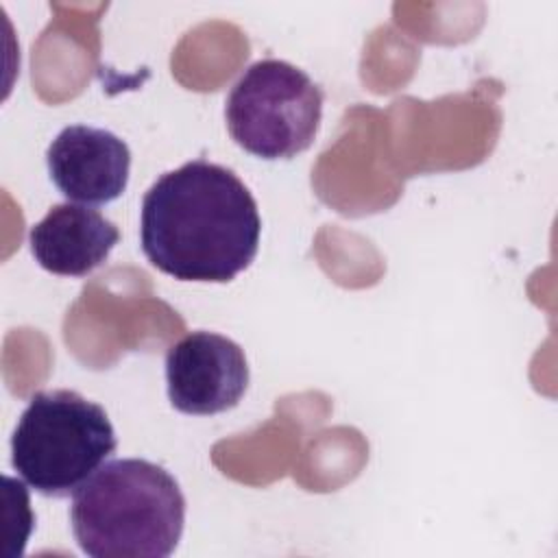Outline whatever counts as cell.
Segmentation results:
<instances>
[{
  "mask_svg": "<svg viewBox=\"0 0 558 558\" xmlns=\"http://www.w3.org/2000/svg\"><path fill=\"white\" fill-rule=\"evenodd\" d=\"M70 523L92 558H166L183 534L185 497L163 466L120 458L74 493Z\"/></svg>",
  "mask_w": 558,
  "mask_h": 558,
  "instance_id": "2",
  "label": "cell"
},
{
  "mask_svg": "<svg viewBox=\"0 0 558 558\" xmlns=\"http://www.w3.org/2000/svg\"><path fill=\"white\" fill-rule=\"evenodd\" d=\"M120 240L118 227L87 205L61 203L31 227L35 262L61 277H85L98 268Z\"/></svg>",
  "mask_w": 558,
  "mask_h": 558,
  "instance_id": "7",
  "label": "cell"
},
{
  "mask_svg": "<svg viewBox=\"0 0 558 558\" xmlns=\"http://www.w3.org/2000/svg\"><path fill=\"white\" fill-rule=\"evenodd\" d=\"M168 399L174 410L194 416L227 412L248 388L242 347L214 331H192L166 353Z\"/></svg>",
  "mask_w": 558,
  "mask_h": 558,
  "instance_id": "5",
  "label": "cell"
},
{
  "mask_svg": "<svg viewBox=\"0 0 558 558\" xmlns=\"http://www.w3.org/2000/svg\"><path fill=\"white\" fill-rule=\"evenodd\" d=\"M46 163L52 183L68 201L105 205L126 190L131 150L107 129L70 124L50 142Z\"/></svg>",
  "mask_w": 558,
  "mask_h": 558,
  "instance_id": "6",
  "label": "cell"
},
{
  "mask_svg": "<svg viewBox=\"0 0 558 558\" xmlns=\"http://www.w3.org/2000/svg\"><path fill=\"white\" fill-rule=\"evenodd\" d=\"M233 142L262 159H290L307 150L323 118V89L296 65L262 59L244 70L227 96Z\"/></svg>",
  "mask_w": 558,
  "mask_h": 558,
  "instance_id": "4",
  "label": "cell"
},
{
  "mask_svg": "<svg viewBox=\"0 0 558 558\" xmlns=\"http://www.w3.org/2000/svg\"><path fill=\"white\" fill-rule=\"evenodd\" d=\"M257 203L238 174L194 159L161 174L142 198L146 259L179 281L227 283L259 248Z\"/></svg>",
  "mask_w": 558,
  "mask_h": 558,
  "instance_id": "1",
  "label": "cell"
},
{
  "mask_svg": "<svg viewBox=\"0 0 558 558\" xmlns=\"http://www.w3.org/2000/svg\"><path fill=\"white\" fill-rule=\"evenodd\" d=\"M107 412L76 390L35 392L11 436L13 471L44 497L74 495L116 451Z\"/></svg>",
  "mask_w": 558,
  "mask_h": 558,
  "instance_id": "3",
  "label": "cell"
}]
</instances>
